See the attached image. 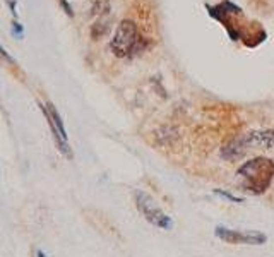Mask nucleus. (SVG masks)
I'll return each mask as SVG.
<instances>
[{"instance_id":"1","label":"nucleus","mask_w":274,"mask_h":257,"mask_svg":"<svg viewBox=\"0 0 274 257\" xmlns=\"http://www.w3.org/2000/svg\"><path fill=\"white\" fill-rule=\"evenodd\" d=\"M239 175L243 179V184L248 190L262 194L274 179V160L271 158H254L240 166Z\"/></svg>"},{"instance_id":"2","label":"nucleus","mask_w":274,"mask_h":257,"mask_svg":"<svg viewBox=\"0 0 274 257\" xmlns=\"http://www.w3.org/2000/svg\"><path fill=\"white\" fill-rule=\"evenodd\" d=\"M139 46V31L137 24L131 19H124L118 24L113 38L110 41V50L113 52L115 57L124 59V57L132 55Z\"/></svg>"},{"instance_id":"3","label":"nucleus","mask_w":274,"mask_h":257,"mask_svg":"<svg viewBox=\"0 0 274 257\" xmlns=\"http://www.w3.org/2000/svg\"><path fill=\"white\" fill-rule=\"evenodd\" d=\"M134 199H136V206H137V209H139V213L151 223V225L161 228V230H170L173 226L171 218L161 211V208L156 204V201H154L149 194L142 192V190H137L134 194Z\"/></svg>"},{"instance_id":"4","label":"nucleus","mask_w":274,"mask_h":257,"mask_svg":"<svg viewBox=\"0 0 274 257\" xmlns=\"http://www.w3.org/2000/svg\"><path fill=\"white\" fill-rule=\"evenodd\" d=\"M39 107H41L46 122H48L50 129H52L57 147H59L60 153H62L66 158H72V151H70V147H68V141H67V130H66V127H64V120H62V117H60V113L57 111V108L53 107L50 101L45 105L39 103Z\"/></svg>"},{"instance_id":"5","label":"nucleus","mask_w":274,"mask_h":257,"mask_svg":"<svg viewBox=\"0 0 274 257\" xmlns=\"http://www.w3.org/2000/svg\"><path fill=\"white\" fill-rule=\"evenodd\" d=\"M216 237L226 244H241V245H262L266 244L268 237L261 231H247V230H230L226 226H216Z\"/></svg>"},{"instance_id":"6","label":"nucleus","mask_w":274,"mask_h":257,"mask_svg":"<svg viewBox=\"0 0 274 257\" xmlns=\"http://www.w3.org/2000/svg\"><path fill=\"white\" fill-rule=\"evenodd\" d=\"M248 149H252L250 141H248V134H243V136H239V137H235V139H232L225 147H223L221 156L228 161L240 160Z\"/></svg>"},{"instance_id":"7","label":"nucleus","mask_w":274,"mask_h":257,"mask_svg":"<svg viewBox=\"0 0 274 257\" xmlns=\"http://www.w3.org/2000/svg\"><path fill=\"white\" fill-rule=\"evenodd\" d=\"M93 2V12L102 16L108 10V0H91Z\"/></svg>"},{"instance_id":"8","label":"nucleus","mask_w":274,"mask_h":257,"mask_svg":"<svg viewBox=\"0 0 274 257\" xmlns=\"http://www.w3.org/2000/svg\"><path fill=\"white\" fill-rule=\"evenodd\" d=\"M12 35L16 36V38H23V35H24V31H23V26H21L19 23H17V19L14 21L12 23Z\"/></svg>"},{"instance_id":"9","label":"nucleus","mask_w":274,"mask_h":257,"mask_svg":"<svg viewBox=\"0 0 274 257\" xmlns=\"http://www.w3.org/2000/svg\"><path fill=\"white\" fill-rule=\"evenodd\" d=\"M7 3H9L10 12H12L14 19H17V2H16V0H7Z\"/></svg>"},{"instance_id":"10","label":"nucleus","mask_w":274,"mask_h":257,"mask_svg":"<svg viewBox=\"0 0 274 257\" xmlns=\"http://www.w3.org/2000/svg\"><path fill=\"white\" fill-rule=\"evenodd\" d=\"M60 5L64 7V10H66V14H67V16H70V17L74 16V12H72V7L67 3V0H60Z\"/></svg>"},{"instance_id":"11","label":"nucleus","mask_w":274,"mask_h":257,"mask_svg":"<svg viewBox=\"0 0 274 257\" xmlns=\"http://www.w3.org/2000/svg\"><path fill=\"white\" fill-rule=\"evenodd\" d=\"M0 55H2V57H3V59H5V60H7V62H10V64H12V62H14V59H12V57H10V55H9V53H7V52H5V48H3V46H2V45H0Z\"/></svg>"},{"instance_id":"12","label":"nucleus","mask_w":274,"mask_h":257,"mask_svg":"<svg viewBox=\"0 0 274 257\" xmlns=\"http://www.w3.org/2000/svg\"><path fill=\"white\" fill-rule=\"evenodd\" d=\"M36 257H45V254H43V252H39V251H38V252H36Z\"/></svg>"}]
</instances>
